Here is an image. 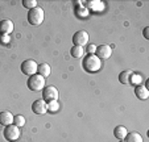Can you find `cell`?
Returning a JSON list of instances; mask_svg holds the SVG:
<instances>
[{
	"instance_id": "484cf974",
	"label": "cell",
	"mask_w": 149,
	"mask_h": 142,
	"mask_svg": "<svg viewBox=\"0 0 149 142\" xmlns=\"http://www.w3.org/2000/svg\"><path fill=\"white\" fill-rule=\"evenodd\" d=\"M120 142H124V141H120Z\"/></svg>"
},
{
	"instance_id": "5bb4252c",
	"label": "cell",
	"mask_w": 149,
	"mask_h": 142,
	"mask_svg": "<svg viewBox=\"0 0 149 142\" xmlns=\"http://www.w3.org/2000/svg\"><path fill=\"white\" fill-rule=\"evenodd\" d=\"M127 134H128V130H127L123 125H118L115 129H113V136H115L118 139H120V141H123V139L125 138Z\"/></svg>"
},
{
	"instance_id": "9c48e42d",
	"label": "cell",
	"mask_w": 149,
	"mask_h": 142,
	"mask_svg": "<svg viewBox=\"0 0 149 142\" xmlns=\"http://www.w3.org/2000/svg\"><path fill=\"white\" fill-rule=\"evenodd\" d=\"M32 111L36 114H45L48 112V104L42 100V99L41 100H36L32 104Z\"/></svg>"
},
{
	"instance_id": "7a4b0ae2",
	"label": "cell",
	"mask_w": 149,
	"mask_h": 142,
	"mask_svg": "<svg viewBox=\"0 0 149 142\" xmlns=\"http://www.w3.org/2000/svg\"><path fill=\"white\" fill-rule=\"evenodd\" d=\"M45 19V12L41 7H36L33 9H29L28 12V22L33 26H38L44 22Z\"/></svg>"
},
{
	"instance_id": "6da1fadb",
	"label": "cell",
	"mask_w": 149,
	"mask_h": 142,
	"mask_svg": "<svg viewBox=\"0 0 149 142\" xmlns=\"http://www.w3.org/2000/svg\"><path fill=\"white\" fill-rule=\"evenodd\" d=\"M83 69L87 73H96L102 67V61L95 55V54H87L86 58L83 59Z\"/></svg>"
},
{
	"instance_id": "52a82bcc",
	"label": "cell",
	"mask_w": 149,
	"mask_h": 142,
	"mask_svg": "<svg viewBox=\"0 0 149 142\" xmlns=\"http://www.w3.org/2000/svg\"><path fill=\"white\" fill-rule=\"evenodd\" d=\"M88 42V33L86 30H78L74 33L73 36V44L74 46H81L83 47L84 45Z\"/></svg>"
},
{
	"instance_id": "3957f363",
	"label": "cell",
	"mask_w": 149,
	"mask_h": 142,
	"mask_svg": "<svg viewBox=\"0 0 149 142\" xmlns=\"http://www.w3.org/2000/svg\"><path fill=\"white\" fill-rule=\"evenodd\" d=\"M26 86L31 91H42L45 88V78L38 75V74H34V75L29 76Z\"/></svg>"
},
{
	"instance_id": "30bf717a",
	"label": "cell",
	"mask_w": 149,
	"mask_h": 142,
	"mask_svg": "<svg viewBox=\"0 0 149 142\" xmlns=\"http://www.w3.org/2000/svg\"><path fill=\"white\" fill-rule=\"evenodd\" d=\"M0 124L4 126H8L13 124V114L9 111H3L0 112Z\"/></svg>"
},
{
	"instance_id": "44dd1931",
	"label": "cell",
	"mask_w": 149,
	"mask_h": 142,
	"mask_svg": "<svg viewBox=\"0 0 149 142\" xmlns=\"http://www.w3.org/2000/svg\"><path fill=\"white\" fill-rule=\"evenodd\" d=\"M23 7L28 9H33L37 7V1L36 0H23Z\"/></svg>"
},
{
	"instance_id": "ac0fdd59",
	"label": "cell",
	"mask_w": 149,
	"mask_h": 142,
	"mask_svg": "<svg viewBox=\"0 0 149 142\" xmlns=\"http://www.w3.org/2000/svg\"><path fill=\"white\" fill-rule=\"evenodd\" d=\"M70 54L73 58H82L84 54V50H83V47H81V46H73L70 50Z\"/></svg>"
},
{
	"instance_id": "9a60e30c",
	"label": "cell",
	"mask_w": 149,
	"mask_h": 142,
	"mask_svg": "<svg viewBox=\"0 0 149 142\" xmlns=\"http://www.w3.org/2000/svg\"><path fill=\"white\" fill-rule=\"evenodd\" d=\"M124 139H125L124 142H143V137L137 132H130Z\"/></svg>"
},
{
	"instance_id": "603a6c76",
	"label": "cell",
	"mask_w": 149,
	"mask_h": 142,
	"mask_svg": "<svg viewBox=\"0 0 149 142\" xmlns=\"http://www.w3.org/2000/svg\"><path fill=\"white\" fill-rule=\"evenodd\" d=\"M141 82H143V78H141L140 75H135V74H133L132 78H131V83H135V84H137V86H140Z\"/></svg>"
},
{
	"instance_id": "cb8c5ba5",
	"label": "cell",
	"mask_w": 149,
	"mask_h": 142,
	"mask_svg": "<svg viewBox=\"0 0 149 142\" xmlns=\"http://www.w3.org/2000/svg\"><path fill=\"white\" fill-rule=\"evenodd\" d=\"M95 50H96V46H95V45H88V46H87L88 54H95Z\"/></svg>"
},
{
	"instance_id": "277c9868",
	"label": "cell",
	"mask_w": 149,
	"mask_h": 142,
	"mask_svg": "<svg viewBox=\"0 0 149 142\" xmlns=\"http://www.w3.org/2000/svg\"><path fill=\"white\" fill-rule=\"evenodd\" d=\"M58 89L54 86H48L42 89V100L45 101L46 104L52 103V101H58Z\"/></svg>"
},
{
	"instance_id": "ba28073f",
	"label": "cell",
	"mask_w": 149,
	"mask_h": 142,
	"mask_svg": "<svg viewBox=\"0 0 149 142\" xmlns=\"http://www.w3.org/2000/svg\"><path fill=\"white\" fill-rule=\"evenodd\" d=\"M112 54V47L108 46V45H100V46H96L95 50V55L99 59H108Z\"/></svg>"
},
{
	"instance_id": "7402d4cb",
	"label": "cell",
	"mask_w": 149,
	"mask_h": 142,
	"mask_svg": "<svg viewBox=\"0 0 149 142\" xmlns=\"http://www.w3.org/2000/svg\"><path fill=\"white\" fill-rule=\"evenodd\" d=\"M58 109H59L58 101H52V103H48V112H52V113H54V112H57Z\"/></svg>"
},
{
	"instance_id": "d4e9b609",
	"label": "cell",
	"mask_w": 149,
	"mask_h": 142,
	"mask_svg": "<svg viewBox=\"0 0 149 142\" xmlns=\"http://www.w3.org/2000/svg\"><path fill=\"white\" fill-rule=\"evenodd\" d=\"M148 32H149V28H148V26H146V28H144L143 34H144V38H146V39L149 38V34H148Z\"/></svg>"
},
{
	"instance_id": "8992f818",
	"label": "cell",
	"mask_w": 149,
	"mask_h": 142,
	"mask_svg": "<svg viewBox=\"0 0 149 142\" xmlns=\"http://www.w3.org/2000/svg\"><path fill=\"white\" fill-rule=\"evenodd\" d=\"M4 138L8 142H13L20 138V129L16 125H8L4 128Z\"/></svg>"
},
{
	"instance_id": "e0dca14e",
	"label": "cell",
	"mask_w": 149,
	"mask_h": 142,
	"mask_svg": "<svg viewBox=\"0 0 149 142\" xmlns=\"http://www.w3.org/2000/svg\"><path fill=\"white\" fill-rule=\"evenodd\" d=\"M86 8H90L93 11H102L103 9V3L102 1H96V0H91V1H87V7Z\"/></svg>"
},
{
	"instance_id": "ffe728a7",
	"label": "cell",
	"mask_w": 149,
	"mask_h": 142,
	"mask_svg": "<svg viewBox=\"0 0 149 142\" xmlns=\"http://www.w3.org/2000/svg\"><path fill=\"white\" fill-rule=\"evenodd\" d=\"M13 125H16L17 128H21V126H24V125H25V117L21 116V114L13 116Z\"/></svg>"
},
{
	"instance_id": "2e32d148",
	"label": "cell",
	"mask_w": 149,
	"mask_h": 142,
	"mask_svg": "<svg viewBox=\"0 0 149 142\" xmlns=\"http://www.w3.org/2000/svg\"><path fill=\"white\" fill-rule=\"evenodd\" d=\"M132 75H133L132 71H128V70L123 71V73H120V75H119V82H120L121 84H130Z\"/></svg>"
},
{
	"instance_id": "4fadbf2b",
	"label": "cell",
	"mask_w": 149,
	"mask_h": 142,
	"mask_svg": "<svg viewBox=\"0 0 149 142\" xmlns=\"http://www.w3.org/2000/svg\"><path fill=\"white\" fill-rule=\"evenodd\" d=\"M50 73H52L50 66H49L48 63H45V62H44V63H40L38 67H37V74L44 76V78H48V76L50 75Z\"/></svg>"
},
{
	"instance_id": "d6986e66",
	"label": "cell",
	"mask_w": 149,
	"mask_h": 142,
	"mask_svg": "<svg viewBox=\"0 0 149 142\" xmlns=\"http://www.w3.org/2000/svg\"><path fill=\"white\" fill-rule=\"evenodd\" d=\"M75 13H77V16H78V17H81V19H84V17L88 16V9L86 8L84 6H79V7H77Z\"/></svg>"
},
{
	"instance_id": "8fae6325",
	"label": "cell",
	"mask_w": 149,
	"mask_h": 142,
	"mask_svg": "<svg viewBox=\"0 0 149 142\" xmlns=\"http://www.w3.org/2000/svg\"><path fill=\"white\" fill-rule=\"evenodd\" d=\"M13 22L11 20H1L0 21V34H9L13 30Z\"/></svg>"
},
{
	"instance_id": "7c38bea8",
	"label": "cell",
	"mask_w": 149,
	"mask_h": 142,
	"mask_svg": "<svg viewBox=\"0 0 149 142\" xmlns=\"http://www.w3.org/2000/svg\"><path fill=\"white\" fill-rule=\"evenodd\" d=\"M135 95L140 99V100H146V99L149 98V91L145 86H136Z\"/></svg>"
},
{
	"instance_id": "5b68a950",
	"label": "cell",
	"mask_w": 149,
	"mask_h": 142,
	"mask_svg": "<svg viewBox=\"0 0 149 142\" xmlns=\"http://www.w3.org/2000/svg\"><path fill=\"white\" fill-rule=\"evenodd\" d=\"M37 67H38V64L36 63V61H33V59H26V61H24L23 63H21L20 69H21V73L23 74H25V75H28V76H32V75H34V74H37Z\"/></svg>"
}]
</instances>
